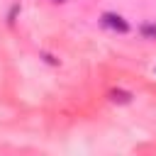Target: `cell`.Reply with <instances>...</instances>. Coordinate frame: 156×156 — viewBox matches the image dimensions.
<instances>
[{
  "instance_id": "cell-1",
  "label": "cell",
  "mask_w": 156,
  "mask_h": 156,
  "mask_svg": "<svg viewBox=\"0 0 156 156\" xmlns=\"http://www.w3.org/2000/svg\"><path fill=\"white\" fill-rule=\"evenodd\" d=\"M100 22H102L107 29H112V32H119V34H127V32H129L127 20H124V17H119V15H115V12H105Z\"/></svg>"
},
{
  "instance_id": "cell-2",
  "label": "cell",
  "mask_w": 156,
  "mask_h": 156,
  "mask_svg": "<svg viewBox=\"0 0 156 156\" xmlns=\"http://www.w3.org/2000/svg\"><path fill=\"white\" fill-rule=\"evenodd\" d=\"M107 98L112 100V102H119V105H127V102H132V93L129 90H119V88H112L110 93H107Z\"/></svg>"
},
{
  "instance_id": "cell-3",
  "label": "cell",
  "mask_w": 156,
  "mask_h": 156,
  "mask_svg": "<svg viewBox=\"0 0 156 156\" xmlns=\"http://www.w3.org/2000/svg\"><path fill=\"white\" fill-rule=\"evenodd\" d=\"M141 37L144 39H156V22H144L141 24Z\"/></svg>"
},
{
  "instance_id": "cell-4",
  "label": "cell",
  "mask_w": 156,
  "mask_h": 156,
  "mask_svg": "<svg viewBox=\"0 0 156 156\" xmlns=\"http://www.w3.org/2000/svg\"><path fill=\"white\" fill-rule=\"evenodd\" d=\"M56 2H63V0H56Z\"/></svg>"
},
{
  "instance_id": "cell-5",
  "label": "cell",
  "mask_w": 156,
  "mask_h": 156,
  "mask_svg": "<svg viewBox=\"0 0 156 156\" xmlns=\"http://www.w3.org/2000/svg\"><path fill=\"white\" fill-rule=\"evenodd\" d=\"M154 73H156V68H154Z\"/></svg>"
}]
</instances>
